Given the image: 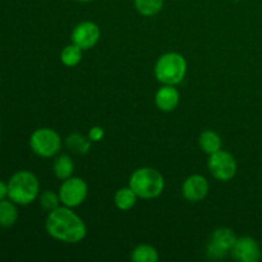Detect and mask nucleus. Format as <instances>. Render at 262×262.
I'll return each mask as SVG.
<instances>
[{
  "label": "nucleus",
  "instance_id": "obj_1",
  "mask_svg": "<svg viewBox=\"0 0 262 262\" xmlns=\"http://www.w3.org/2000/svg\"><path fill=\"white\" fill-rule=\"evenodd\" d=\"M45 228L48 234L59 242L76 245L87 235V227L82 217L68 206H59L49 212Z\"/></svg>",
  "mask_w": 262,
  "mask_h": 262
},
{
  "label": "nucleus",
  "instance_id": "obj_2",
  "mask_svg": "<svg viewBox=\"0 0 262 262\" xmlns=\"http://www.w3.org/2000/svg\"><path fill=\"white\" fill-rule=\"evenodd\" d=\"M40 196V182L28 170H19L8 181V199L20 206L32 204Z\"/></svg>",
  "mask_w": 262,
  "mask_h": 262
},
{
  "label": "nucleus",
  "instance_id": "obj_3",
  "mask_svg": "<svg viewBox=\"0 0 262 262\" xmlns=\"http://www.w3.org/2000/svg\"><path fill=\"white\" fill-rule=\"evenodd\" d=\"M129 187L136 192L138 199L152 200L160 196L165 188L163 174L150 166H143L132 173Z\"/></svg>",
  "mask_w": 262,
  "mask_h": 262
},
{
  "label": "nucleus",
  "instance_id": "obj_4",
  "mask_svg": "<svg viewBox=\"0 0 262 262\" xmlns=\"http://www.w3.org/2000/svg\"><path fill=\"white\" fill-rule=\"evenodd\" d=\"M154 73L160 83L177 86L186 77L187 61L179 53L171 51V53L163 54L156 61Z\"/></svg>",
  "mask_w": 262,
  "mask_h": 262
},
{
  "label": "nucleus",
  "instance_id": "obj_5",
  "mask_svg": "<svg viewBox=\"0 0 262 262\" xmlns=\"http://www.w3.org/2000/svg\"><path fill=\"white\" fill-rule=\"evenodd\" d=\"M30 147L40 158H54L61 148L60 135L51 128H38L31 135Z\"/></svg>",
  "mask_w": 262,
  "mask_h": 262
},
{
  "label": "nucleus",
  "instance_id": "obj_6",
  "mask_svg": "<svg viewBox=\"0 0 262 262\" xmlns=\"http://www.w3.org/2000/svg\"><path fill=\"white\" fill-rule=\"evenodd\" d=\"M207 166L211 176L220 182H228L233 179L238 170L237 160L234 156L224 150H219L209 155Z\"/></svg>",
  "mask_w": 262,
  "mask_h": 262
},
{
  "label": "nucleus",
  "instance_id": "obj_7",
  "mask_svg": "<svg viewBox=\"0 0 262 262\" xmlns=\"http://www.w3.org/2000/svg\"><path fill=\"white\" fill-rule=\"evenodd\" d=\"M59 197L64 206L77 207L84 202L89 194V186L79 177H69L64 179L59 187Z\"/></svg>",
  "mask_w": 262,
  "mask_h": 262
},
{
  "label": "nucleus",
  "instance_id": "obj_8",
  "mask_svg": "<svg viewBox=\"0 0 262 262\" xmlns=\"http://www.w3.org/2000/svg\"><path fill=\"white\" fill-rule=\"evenodd\" d=\"M237 242V235L229 228H217L211 234L207 245V256L211 260H220L230 252Z\"/></svg>",
  "mask_w": 262,
  "mask_h": 262
},
{
  "label": "nucleus",
  "instance_id": "obj_9",
  "mask_svg": "<svg viewBox=\"0 0 262 262\" xmlns=\"http://www.w3.org/2000/svg\"><path fill=\"white\" fill-rule=\"evenodd\" d=\"M99 26L91 20H84L78 23L72 31V42L81 48L82 50H90L94 48L100 40Z\"/></svg>",
  "mask_w": 262,
  "mask_h": 262
},
{
  "label": "nucleus",
  "instance_id": "obj_10",
  "mask_svg": "<svg viewBox=\"0 0 262 262\" xmlns=\"http://www.w3.org/2000/svg\"><path fill=\"white\" fill-rule=\"evenodd\" d=\"M230 253L234 260L239 262H257L261 258L260 245L252 237L237 238Z\"/></svg>",
  "mask_w": 262,
  "mask_h": 262
},
{
  "label": "nucleus",
  "instance_id": "obj_11",
  "mask_svg": "<svg viewBox=\"0 0 262 262\" xmlns=\"http://www.w3.org/2000/svg\"><path fill=\"white\" fill-rule=\"evenodd\" d=\"M209 193V183L206 178L200 174L189 176L182 186V194L188 202L196 204L202 201Z\"/></svg>",
  "mask_w": 262,
  "mask_h": 262
},
{
  "label": "nucleus",
  "instance_id": "obj_12",
  "mask_svg": "<svg viewBox=\"0 0 262 262\" xmlns=\"http://www.w3.org/2000/svg\"><path fill=\"white\" fill-rule=\"evenodd\" d=\"M179 99H181V96H179V92L176 89V86L163 84V87H160L155 95V104L161 112L170 113L174 109H177Z\"/></svg>",
  "mask_w": 262,
  "mask_h": 262
},
{
  "label": "nucleus",
  "instance_id": "obj_13",
  "mask_svg": "<svg viewBox=\"0 0 262 262\" xmlns=\"http://www.w3.org/2000/svg\"><path fill=\"white\" fill-rule=\"evenodd\" d=\"M138 196L136 192L128 187H123V188L118 189L114 194V204L122 211H128V210L133 209L137 204Z\"/></svg>",
  "mask_w": 262,
  "mask_h": 262
},
{
  "label": "nucleus",
  "instance_id": "obj_14",
  "mask_svg": "<svg viewBox=\"0 0 262 262\" xmlns=\"http://www.w3.org/2000/svg\"><path fill=\"white\" fill-rule=\"evenodd\" d=\"M18 209L17 204L12 200H3L0 201V227L10 228L17 223Z\"/></svg>",
  "mask_w": 262,
  "mask_h": 262
},
{
  "label": "nucleus",
  "instance_id": "obj_15",
  "mask_svg": "<svg viewBox=\"0 0 262 262\" xmlns=\"http://www.w3.org/2000/svg\"><path fill=\"white\" fill-rule=\"evenodd\" d=\"M199 143L201 150L204 151L207 155H211V154L216 152V151L222 150V138L214 130H205L200 135Z\"/></svg>",
  "mask_w": 262,
  "mask_h": 262
},
{
  "label": "nucleus",
  "instance_id": "obj_16",
  "mask_svg": "<svg viewBox=\"0 0 262 262\" xmlns=\"http://www.w3.org/2000/svg\"><path fill=\"white\" fill-rule=\"evenodd\" d=\"M53 170L56 178L60 179V181L68 179L69 177L73 176L74 164L73 160L71 159V156L66 155V154L59 155L58 158L55 159V161H54Z\"/></svg>",
  "mask_w": 262,
  "mask_h": 262
},
{
  "label": "nucleus",
  "instance_id": "obj_17",
  "mask_svg": "<svg viewBox=\"0 0 262 262\" xmlns=\"http://www.w3.org/2000/svg\"><path fill=\"white\" fill-rule=\"evenodd\" d=\"M66 145L72 152L77 154V155H84V154L89 152L90 147H91V141L89 137H84L78 133H73V135L67 137Z\"/></svg>",
  "mask_w": 262,
  "mask_h": 262
},
{
  "label": "nucleus",
  "instance_id": "obj_18",
  "mask_svg": "<svg viewBox=\"0 0 262 262\" xmlns=\"http://www.w3.org/2000/svg\"><path fill=\"white\" fill-rule=\"evenodd\" d=\"M130 260L133 262H158L159 252L151 245H138L132 251Z\"/></svg>",
  "mask_w": 262,
  "mask_h": 262
},
{
  "label": "nucleus",
  "instance_id": "obj_19",
  "mask_svg": "<svg viewBox=\"0 0 262 262\" xmlns=\"http://www.w3.org/2000/svg\"><path fill=\"white\" fill-rule=\"evenodd\" d=\"M82 53H83V50L72 42L71 45H67L66 48L61 50L60 53L61 63H63L66 67H71V68L72 67L78 66L82 60Z\"/></svg>",
  "mask_w": 262,
  "mask_h": 262
},
{
  "label": "nucleus",
  "instance_id": "obj_20",
  "mask_svg": "<svg viewBox=\"0 0 262 262\" xmlns=\"http://www.w3.org/2000/svg\"><path fill=\"white\" fill-rule=\"evenodd\" d=\"M135 7L140 14L145 17H152L161 12L164 0H135Z\"/></svg>",
  "mask_w": 262,
  "mask_h": 262
},
{
  "label": "nucleus",
  "instance_id": "obj_21",
  "mask_svg": "<svg viewBox=\"0 0 262 262\" xmlns=\"http://www.w3.org/2000/svg\"><path fill=\"white\" fill-rule=\"evenodd\" d=\"M40 199V205L45 211L50 212L53 210L58 209L60 206L61 201L60 197H59V193H55L54 191H45L38 196Z\"/></svg>",
  "mask_w": 262,
  "mask_h": 262
},
{
  "label": "nucleus",
  "instance_id": "obj_22",
  "mask_svg": "<svg viewBox=\"0 0 262 262\" xmlns=\"http://www.w3.org/2000/svg\"><path fill=\"white\" fill-rule=\"evenodd\" d=\"M105 137V130L104 128L100 127V125H95L90 129L89 132V138L91 142H100L102 138Z\"/></svg>",
  "mask_w": 262,
  "mask_h": 262
},
{
  "label": "nucleus",
  "instance_id": "obj_23",
  "mask_svg": "<svg viewBox=\"0 0 262 262\" xmlns=\"http://www.w3.org/2000/svg\"><path fill=\"white\" fill-rule=\"evenodd\" d=\"M8 197V183L0 181V201L5 200Z\"/></svg>",
  "mask_w": 262,
  "mask_h": 262
},
{
  "label": "nucleus",
  "instance_id": "obj_24",
  "mask_svg": "<svg viewBox=\"0 0 262 262\" xmlns=\"http://www.w3.org/2000/svg\"><path fill=\"white\" fill-rule=\"evenodd\" d=\"M77 2H81V3H90V2H94V0H77Z\"/></svg>",
  "mask_w": 262,
  "mask_h": 262
},
{
  "label": "nucleus",
  "instance_id": "obj_25",
  "mask_svg": "<svg viewBox=\"0 0 262 262\" xmlns=\"http://www.w3.org/2000/svg\"><path fill=\"white\" fill-rule=\"evenodd\" d=\"M233 2H239V0H233Z\"/></svg>",
  "mask_w": 262,
  "mask_h": 262
},
{
  "label": "nucleus",
  "instance_id": "obj_26",
  "mask_svg": "<svg viewBox=\"0 0 262 262\" xmlns=\"http://www.w3.org/2000/svg\"><path fill=\"white\" fill-rule=\"evenodd\" d=\"M0 132H2V127H0Z\"/></svg>",
  "mask_w": 262,
  "mask_h": 262
}]
</instances>
